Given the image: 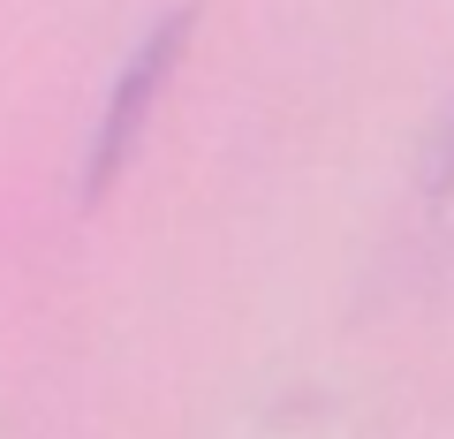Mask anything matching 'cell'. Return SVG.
<instances>
[{"label": "cell", "mask_w": 454, "mask_h": 439, "mask_svg": "<svg viewBox=\"0 0 454 439\" xmlns=\"http://www.w3.org/2000/svg\"><path fill=\"white\" fill-rule=\"evenodd\" d=\"M439 182L454 190V122H447V145H439Z\"/></svg>", "instance_id": "7a4b0ae2"}, {"label": "cell", "mask_w": 454, "mask_h": 439, "mask_svg": "<svg viewBox=\"0 0 454 439\" xmlns=\"http://www.w3.org/2000/svg\"><path fill=\"white\" fill-rule=\"evenodd\" d=\"M190 31H197V16H190V8H175V16H160V23L145 31V46L121 61V76H114L106 106H98V122H91V152H83V197H106L114 182L129 175L137 145H145V129H152V106L167 98V83H175L182 53H190Z\"/></svg>", "instance_id": "6da1fadb"}]
</instances>
